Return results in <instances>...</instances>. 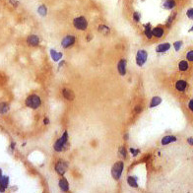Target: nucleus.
Returning <instances> with one entry per match:
<instances>
[{
	"label": "nucleus",
	"mask_w": 193,
	"mask_h": 193,
	"mask_svg": "<svg viewBox=\"0 0 193 193\" xmlns=\"http://www.w3.org/2000/svg\"><path fill=\"white\" fill-rule=\"evenodd\" d=\"M162 103V99L160 96H154L151 100V103H150V108H156L157 106H159L160 103Z\"/></svg>",
	"instance_id": "nucleus-20"
},
{
	"label": "nucleus",
	"mask_w": 193,
	"mask_h": 193,
	"mask_svg": "<svg viewBox=\"0 0 193 193\" xmlns=\"http://www.w3.org/2000/svg\"><path fill=\"white\" fill-rule=\"evenodd\" d=\"M186 58L188 61H193V50H190L186 53Z\"/></svg>",
	"instance_id": "nucleus-28"
},
{
	"label": "nucleus",
	"mask_w": 193,
	"mask_h": 193,
	"mask_svg": "<svg viewBox=\"0 0 193 193\" xmlns=\"http://www.w3.org/2000/svg\"><path fill=\"white\" fill-rule=\"evenodd\" d=\"M164 33H165V31L162 27H156L153 29V36H155V38H162L164 36Z\"/></svg>",
	"instance_id": "nucleus-14"
},
{
	"label": "nucleus",
	"mask_w": 193,
	"mask_h": 193,
	"mask_svg": "<svg viewBox=\"0 0 193 193\" xmlns=\"http://www.w3.org/2000/svg\"><path fill=\"white\" fill-rule=\"evenodd\" d=\"M176 12H174V13H173V14H171V16L168 18V20H166V27H171V24H173V22L174 21V19H176Z\"/></svg>",
	"instance_id": "nucleus-23"
},
{
	"label": "nucleus",
	"mask_w": 193,
	"mask_h": 193,
	"mask_svg": "<svg viewBox=\"0 0 193 193\" xmlns=\"http://www.w3.org/2000/svg\"><path fill=\"white\" fill-rule=\"evenodd\" d=\"M1 177H2V171L0 169V178H1Z\"/></svg>",
	"instance_id": "nucleus-37"
},
{
	"label": "nucleus",
	"mask_w": 193,
	"mask_h": 193,
	"mask_svg": "<svg viewBox=\"0 0 193 193\" xmlns=\"http://www.w3.org/2000/svg\"><path fill=\"white\" fill-rule=\"evenodd\" d=\"M123 163L122 162H117L115 163L113 166V169H111V176L115 180H118V179H120L121 177V174H122V171H123Z\"/></svg>",
	"instance_id": "nucleus-2"
},
{
	"label": "nucleus",
	"mask_w": 193,
	"mask_h": 193,
	"mask_svg": "<svg viewBox=\"0 0 193 193\" xmlns=\"http://www.w3.org/2000/svg\"><path fill=\"white\" fill-rule=\"evenodd\" d=\"M186 88H187V83L183 80H178L176 83V89L177 91H179V92H183Z\"/></svg>",
	"instance_id": "nucleus-12"
},
{
	"label": "nucleus",
	"mask_w": 193,
	"mask_h": 193,
	"mask_svg": "<svg viewBox=\"0 0 193 193\" xmlns=\"http://www.w3.org/2000/svg\"><path fill=\"white\" fill-rule=\"evenodd\" d=\"M130 152L132 153V156L133 157H136V156L138 155V153H139V150H134L133 148H130Z\"/></svg>",
	"instance_id": "nucleus-30"
},
{
	"label": "nucleus",
	"mask_w": 193,
	"mask_h": 193,
	"mask_svg": "<svg viewBox=\"0 0 193 193\" xmlns=\"http://www.w3.org/2000/svg\"><path fill=\"white\" fill-rule=\"evenodd\" d=\"M187 142H188V144H190V145L193 146V138H192V137L188 138V139H187Z\"/></svg>",
	"instance_id": "nucleus-33"
},
{
	"label": "nucleus",
	"mask_w": 193,
	"mask_h": 193,
	"mask_svg": "<svg viewBox=\"0 0 193 193\" xmlns=\"http://www.w3.org/2000/svg\"><path fill=\"white\" fill-rule=\"evenodd\" d=\"M67 139H68V134L65 131L63 133V135L61 136V138H59L55 142V144H54V150H55L56 152H61V151L63 150L65 144L67 143Z\"/></svg>",
	"instance_id": "nucleus-4"
},
{
	"label": "nucleus",
	"mask_w": 193,
	"mask_h": 193,
	"mask_svg": "<svg viewBox=\"0 0 193 193\" xmlns=\"http://www.w3.org/2000/svg\"><path fill=\"white\" fill-rule=\"evenodd\" d=\"M186 15H187V17H188L189 19H193V8H190V9L187 10Z\"/></svg>",
	"instance_id": "nucleus-29"
},
{
	"label": "nucleus",
	"mask_w": 193,
	"mask_h": 193,
	"mask_svg": "<svg viewBox=\"0 0 193 193\" xmlns=\"http://www.w3.org/2000/svg\"><path fill=\"white\" fill-rule=\"evenodd\" d=\"M140 108H141L140 106H136V108H135L134 109H136V110H135V111H136V113H140V110H141Z\"/></svg>",
	"instance_id": "nucleus-35"
},
{
	"label": "nucleus",
	"mask_w": 193,
	"mask_h": 193,
	"mask_svg": "<svg viewBox=\"0 0 193 193\" xmlns=\"http://www.w3.org/2000/svg\"><path fill=\"white\" fill-rule=\"evenodd\" d=\"M75 43V36H66L61 41V45L64 48H68L71 45H73Z\"/></svg>",
	"instance_id": "nucleus-7"
},
{
	"label": "nucleus",
	"mask_w": 193,
	"mask_h": 193,
	"mask_svg": "<svg viewBox=\"0 0 193 193\" xmlns=\"http://www.w3.org/2000/svg\"><path fill=\"white\" fill-rule=\"evenodd\" d=\"M145 28V36H147L148 40H151V38H153V30L152 28H151V24H146L144 26Z\"/></svg>",
	"instance_id": "nucleus-16"
},
{
	"label": "nucleus",
	"mask_w": 193,
	"mask_h": 193,
	"mask_svg": "<svg viewBox=\"0 0 193 193\" xmlns=\"http://www.w3.org/2000/svg\"><path fill=\"white\" fill-rule=\"evenodd\" d=\"M109 31H110V29L108 27H106L105 25H100V27H99V32L101 34H103V35H108L109 34Z\"/></svg>",
	"instance_id": "nucleus-22"
},
{
	"label": "nucleus",
	"mask_w": 193,
	"mask_h": 193,
	"mask_svg": "<svg viewBox=\"0 0 193 193\" xmlns=\"http://www.w3.org/2000/svg\"><path fill=\"white\" fill-rule=\"evenodd\" d=\"M176 141V137L171 136V135H169V136H166L162 139V145H168L169 143H173Z\"/></svg>",
	"instance_id": "nucleus-15"
},
{
	"label": "nucleus",
	"mask_w": 193,
	"mask_h": 193,
	"mask_svg": "<svg viewBox=\"0 0 193 193\" xmlns=\"http://www.w3.org/2000/svg\"><path fill=\"white\" fill-rule=\"evenodd\" d=\"M27 43H28V44H30L31 46H36L38 43H40V38H38V36L32 35L27 38Z\"/></svg>",
	"instance_id": "nucleus-10"
},
{
	"label": "nucleus",
	"mask_w": 193,
	"mask_h": 193,
	"mask_svg": "<svg viewBox=\"0 0 193 193\" xmlns=\"http://www.w3.org/2000/svg\"><path fill=\"white\" fill-rule=\"evenodd\" d=\"M9 109V106L5 103H0V113H6Z\"/></svg>",
	"instance_id": "nucleus-25"
},
{
	"label": "nucleus",
	"mask_w": 193,
	"mask_h": 193,
	"mask_svg": "<svg viewBox=\"0 0 193 193\" xmlns=\"http://www.w3.org/2000/svg\"><path fill=\"white\" fill-rule=\"evenodd\" d=\"M119 154L122 156V158H125L126 157V153H125V149L123 147H121L120 149H119Z\"/></svg>",
	"instance_id": "nucleus-31"
},
{
	"label": "nucleus",
	"mask_w": 193,
	"mask_h": 193,
	"mask_svg": "<svg viewBox=\"0 0 193 193\" xmlns=\"http://www.w3.org/2000/svg\"><path fill=\"white\" fill-rule=\"evenodd\" d=\"M50 56H51V58H52L53 61L57 62L62 57V53L61 52H57V51L54 50V49H50Z\"/></svg>",
	"instance_id": "nucleus-18"
},
{
	"label": "nucleus",
	"mask_w": 193,
	"mask_h": 193,
	"mask_svg": "<svg viewBox=\"0 0 193 193\" xmlns=\"http://www.w3.org/2000/svg\"><path fill=\"white\" fill-rule=\"evenodd\" d=\"M147 58H148V53L147 51L144 50V49H140V50L137 51V54H136V63L138 66H143L146 61H147Z\"/></svg>",
	"instance_id": "nucleus-5"
},
{
	"label": "nucleus",
	"mask_w": 193,
	"mask_h": 193,
	"mask_svg": "<svg viewBox=\"0 0 193 193\" xmlns=\"http://www.w3.org/2000/svg\"><path fill=\"white\" fill-rule=\"evenodd\" d=\"M67 168H68V165H67V163H65L64 161H58L55 165L56 173L58 174H60V176H63V174L66 173Z\"/></svg>",
	"instance_id": "nucleus-6"
},
{
	"label": "nucleus",
	"mask_w": 193,
	"mask_h": 193,
	"mask_svg": "<svg viewBox=\"0 0 193 193\" xmlns=\"http://www.w3.org/2000/svg\"><path fill=\"white\" fill-rule=\"evenodd\" d=\"M188 108H189L190 110H191L192 113H193V99H192V100H190L189 103H188Z\"/></svg>",
	"instance_id": "nucleus-32"
},
{
	"label": "nucleus",
	"mask_w": 193,
	"mask_h": 193,
	"mask_svg": "<svg viewBox=\"0 0 193 193\" xmlns=\"http://www.w3.org/2000/svg\"><path fill=\"white\" fill-rule=\"evenodd\" d=\"M189 32H193V26L191 27V29H190V30H189Z\"/></svg>",
	"instance_id": "nucleus-38"
},
{
	"label": "nucleus",
	"mask_w": 193,
	"mask_h": 193,
	"mask_svg": "<svg viewBox=\"0 0 193 193\" xmlns=\"http://www.w3.org/2000/svg\"><path fill=\"white\" fill-rule=\"evenodd\" d=\"M176 0H165L163 3V7L165 9H168V10H171L176 7Z\"/></svg>",
	"instance_id": "nucleus-13"
},
{
	"label": "nucleus",
	"mask_w": 193,
	"mask_h": 193,
	"mask_svg": "<svg viewBox=\"0 0 193 193\" xmlns=\"http://www.w3.org/2000/svg\"><path fill=\"white\" fill-rule=\"evenodd\" d=\"M62 95H63L64 98L68 101L74 100V98H75V95H74V93H73V91L69 90V89H64V90L62 91Z\"/></svg>",
	"instance_id": "nucleus-11"
},
{
	"label": "nucleus",
	"mask_w": 193,
	"mask_h": 193,
	"mask_svg": "<svg viewBox=\"0 0 193 193\" xmlns=\"http://www.w3.org/2000/svg\"><path fill=\"white\" fill-rule=\"evenodd\" d=\"M73 25H74V27L76 28L77 30L85 31L88 27V21L86 20L85 17L80 16V17L75 18V19L73 20Z\"/></svg>",
	"instance_id": "nucleus-3"
},
{
	"label": "nucleus",
	"mask_w": 193,
	"mask_h": 193,
	"mask_svg": "<svg viewBox=\"0 0 193 193\" xmlns=\"http://www.w3.org/2000/svg\"><path fill=\"white\" fill-rule=\"evenodd\" d=\"M127 183L129 184V186L137 188L138 183H137V178L135 176H128L127 177Z\"/></svg>",
	"instance_id": "nucleus-19"
},
{
	"label": "nucleus",
	"mask_w": 193,
	"mask_h": 193,
	"mask_svg": "<svg viewBox=\"0 0 193 193\" xmlns=\"http://www.w3.org/2000/svg\"><path fill=\"white\" fill-rule=\"evenodd\" d=\"M140 18H141L140 13H138V12L133 13V19H134L135 22H140Z\"/></svg>",
	"instance_id": "nucleus-27"
},
{
	"label": "nucleus",
	"mask_w": 193,
	"mask_h": 193,
	"mask_svg": "<svg viewBox=\"0 0 193 193\" xmlns=\"http://www.w3.org/2000/svg\"><path fill=\"white\" fill-rule=\"evenodd\" d=\"M26 105H27V106L33 109L40 108V106L41 105V98L36 95H31L30 96H28L27 100H26Z\"/></svg>",
	"instance_id": "nucleus-1"
},
{
	"label": "nucleus",
	"mask_w": 193,
	"mask_h": 193,
	"mask_svg": "<svg viewBox=\"0 0 193 193\" xmlns=\"http://www.w3.org/2000/svg\"><path fill=\"white\" fill-rule=\"evenodd\" d=\"M38 14L44 17L46 14H48V8L45 7V5H41V6L38 7Z\"/></svg>",
	"instance_id": "nucleus-24"
},
{
	"label": "nucleus",
	"mask_w": 193,
	"mask_h": 193,
	"mask_svg": "<svg viewBox=\"0 0 193 193\" xmlns=\"http://www.w3.org/2000/svg\"><path fill=\"white\" fill-rule=\"evenodd\" d=\"M181 45H182V41H176V43H173V46H174V49H176V51H178L179 49H180V48H181Z\"/></svg>",
	"instance_id": "nucleus-26"
},
{
	"label": "nucleus",
	"mask_w": 193,
	"mask_h": 193,
	"mask_svg": "<svg viewBox=\"0 0 193 193\" xmlns=\"http://www.w3.org/2000/svg\"><path fill=\"white\" fill-rule=\"evenodd\" d=\"M117 70H118V73L121 76H124V75L126 74V61H125L124 59H121V60L118 62Z\"/></svg>",
	"instance_id": "nucleus-8"
},
{
	"label": "nucleus",
	"mask_w": 193,
	"mask_h": 193,
	"mask_svg": "<svg viewBox=\"0 0 193 193\" xmlns=\"http://www.w3.org/2000/svg\"><path fill=\"white\" fill-rule=\"evenodd\" d=\"M169 48H171V44L169 43H165L159 44L157 48H156V51H157L158 53H164V52H166V51H168Z\"/></svg>",
	"instance_id": "nucleus-9"
},
{
	"label": "nucleus",
	"mask_w": 193,
	"mask_h": 193,
	"mask_svg": "<svg viewBox=\"0 0 193 193\" xmlns=\"http://www.w3.org/2000/svg\"><path fill=\"white\" fill-rule=\"evenodd\" d=\"M44 124H48V123H49V120H48V117H45V118H44Z\"/></svg>",
	"instance_id": "nucleus-36"
},
{
	"label": "nucleus",
	"mask_w": 193,
	"mask_h": 193,
	"mask_svg": "<svg viewBox=\"0 0 193 193\" xmlns=\"http://www.w3.org/2000/svg\"><path fill=\"white\" fill-rule=\"evenodd\" d=\"M59 187L62 191H68L69 190V184H68V181L66 180L65 178H62L59 180Z\"/></svg>",
	"instance_id": "nucleus-17"
},
{
	"label": "nucleus",
	"mask_w": 193,
	"mask_h": 193,
	"mask_svg": "<svg viewBox=\"0 0 193 193\" xmlns=\"http://www.w3.org/2000/svg\"><path fill=\"white\" fill-rule=\"evenodd\" d=\"M10 2H11V3H12L13 5H14L15 7H16L17 5H18V2H16V1H15V0H10Z\"/></svg>",
	"instance_id": "nucleus-34"
},
{
	"label": "nucleus",
	"mask_w": 193,
	"mask_h": 193,
	"mask_svg": "<svg viewBox=\"0 0 193 193\" xmlns=\"http://www.w3.org/2000/svg\"><path fill=\"white\" fill-rule=\"evenodd\" d=\"M188 67H189L188 62L185 61V60H181L178 64V68L180 71H186V70L188 69Z\"/></svg>",
	"instance_id": "nucleus-21"
}]
</instances>
